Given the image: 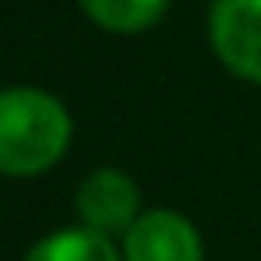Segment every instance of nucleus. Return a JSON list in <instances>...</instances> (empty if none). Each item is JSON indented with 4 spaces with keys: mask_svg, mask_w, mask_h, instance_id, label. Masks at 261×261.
<instances>
[{
    "mask_svg": "<svg viewBox=\"0 0 261 261\" xmlns=\"http://www.w3.org/2000/svg\"><path fill=\"white\" fill-rule=\"evenodd\" d=\"M73 119L46 89H0V177H39L69 150Z\"/></svg>",
    "mask_w": 261,
    "mask_h": 261,
    "instance_id": "obj_1",
    "label": "nucleus"
},
{
    "mask_svg": "<svg viewBox=\"0 0 261 261\" xmlns=\"http://www.w3.org/2000/svg\"><path fill=\"white\" fill-rule=\"evenodd\" d=\"M207 42L227 73L261 85V0H215L207 12Z\"/></svg>",
    "mask_w": 261,
    "mask_h": 261,
    "instance_id": "obj_2",
    "label": "nucleus"
},
{
    "mask_svg": "<svg viewBox=\"0 0 261 261\" xmlns=\"http://www.w3.org/2000/svg\"><path fill=\"white\" fill-rule=\"evenodd\" d=\"M123 261H204V238L180 212H142L123 234Z\"/></svg>",
    "mask_w": 261,
    "mask_h": 261,
    "instance_id": "obj_3",
    "label": "nucleus"
},
{
    "mask_svg": "<svg viewBox=\"0 0 261 261\" xmlns=\"http://www.w3.org/2000/svg\"><path fill=\"white\" fill-rule=\"evenodd\" d=\"M73 207L85 227L100 230V234H127V227L142 215V196L139 185L123 169L104 165L81 180Z\"/></svg>",
    "mask_w": 261,
    "mask_h": 261,
    "instance_id": "obj_4",
    "label": "nucleus"
},
{
    "mask_svg": "<svg viewBox=\"0 0 261 261\" xmlns=\"http://www.w3.org/2000/svg\"><path fill=\"white\" fill-rule=\"evenodd\" d=\"M23 261H123V250H115L112 234H100L81 223L39 238Z\"/></svg>",
    "mask_w": 261,
    "mask_h": 261,
    "instance_id": "obj_5",
    "label": "nucleus"
},
{
    "mask_svg": "<svg viewBox=\"0 0 261 261\" xmlns=\"http://www.w3.org/2000/svg\"><path fill=\"white\" fill-rule=\"evenodd\" d=\"M96 27L112 35H139L165 16L169 0H77Z\"/></svg>",
    "mask_w": 261,
    "mask_h": 261,
    "instance_id": "obj_6",
    "label": "nucleus"
}]
</instances>
